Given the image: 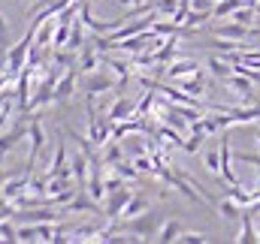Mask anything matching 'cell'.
Instances as JSON below:
<instances>
[{"instance_id": "obj_23", "label": "cell", "mask_w": 260, "mask_h": 244, "mask_svg": "<svg viewBox=\"0 0 260 244\" xmlns=\"http://www.w3.org/2000/svg\"><path fill=\"white\" fill-rule=\"evenodd\" d=\"M176 9H179V0H154V12H157V15L173 18V15H176Z\"/></svg>"}, {"instance_id": "obj_27", "label": "cell", "mask_w": 260, "mask_h": 244, "mask_svg": "<svg viewBox=\"0 0 260 244\" xmlns=\"http://www.w3.org/2000/svg\"><path fill=\"white\" fill-rule=\"evenodd\" d=\"M18 241H37V223L18 226Z\"/></svg>"}, {"instance_id": "obj_8", "label": "cell", "mask_w": 260, "mask_h": 244, "mask_svg": "<svg viewBox=\"0 0 260 244\" xmlns=\"http://www.w3.org/2000/svg\"><path fill=\"white\" fill-rule=\"evenodd\" d=\"M70 169H73V178H76L79 187H85V184H88V175H91V160H88V154H85L82 148L70 154Z\"/></svg>"}, {"instance_id": "obj_35", "label": "cell", "mask_w": 260, "mask_h": 244, "mask_svg": "<svg viewBox=\"0 0 260 244\" xmlns=\"http://www.w3.org/2000/svg\"><path fill=\"white\" fill-rule=\"evenodd\" d=\"M257 151H260V127H257Z\"/></svg>"}, {"instance_id": "obj_33", "label": "cell", "mask_w": 260, "mask_h": 244, "mask_svg": "<svg viewBox=\"0 0 260 244\" xmlns=\"http://www.w3.org/2000/svg\"><path fill=\"white\" fill-rule=\"evenodd\" d=\"M245 211H251V214H260V199L254 202V205H251V208H245Z\"/></svg>"}, {"instance_id": "obj_28", "label": "cell", "mask_w": 260, "mask_h": 244, "mask_svg": "<svg viewBox=\"0 0 260 244\" xmlns=\"http://www.w3.org/2000/svg\"><path fill=\"white\" fill-rule=\"evenodd\" d=\"M0 46H3V49L9 46V21H6L3 12H0Z\"/></svg>"}, {"instance_id": "obj_12", "label": "cell", "mask_w": 260, "mask_h": 244, "mask_svg": "<svg viewBox=\"0 0 260 244\" xmlns=\"http://www.w3.org/2000/svg\"><path fill=\"white\" fill-rule=\"evenodd\" d=\"M224 85H227V88H230L236 97H242V100H251V91H254V85H257V82H254V78H248V75H239V72H233V75H230Z\"/></svg>"}, {"instance_id": "obj_5", "label": "cell", "mask_w": 260, "mask_h": 244, "mask_svg": "<svg viewBox=\"0 0 260 244\" xmlns=\"http://www.w3.org/2000/svg\"><path fill=\"white\" fill-rule=\"evenodd\" d=\"M115 88H118V82H115L109 72H103V66H100L97 72H88V82H85V94H88V97H100V94L115 91Z\"/></svg>"}, {"instance_id": "obj_30", "label": "cell", "mask_w": 260, "mask_h": 244, "mask_svg": "<svg viewBox=\"0 0 260 244\" xmlns=\"http://www.w3.org/2000/svg\"><path fill=\"white\" fill-rule=\"evenodd\" d=\"M121 6H127V9H133V6H139V3H145V0H118Z\"/></svg>"}, {"instance_id": "obj_11", "label": "cell", "mask_w": 260, "mask_h": 244, "mask_svg": "<svg viewBox=\"0 0 260 244\" xmlns=\"http://www.w3.org/2000/svg\"><path fill=\"white\" fill-rule=\"evenodd\" d=\"M206 82H209V75H206V69H200V72H194V75L176 78V88H182L185 94H194V97H200V94L206 91Z\"/></svg>"}, {"instance_id": "obj_15", "label": "cell", "mask_w": 260, "mask_h": 244, "mask_svg": "<svg viewBox=\"0 0 260 244\" xmlns=\"http://www.w3.org/2000/svg\"><path fill=\"white\" fill-rule=\"evenodd\" d=\"M185 232V226H182V220H176V217H170V220H164L160 223V229H157V238L154 241H164V244H170V241H179V235Z\"/></svg>"}, {"instance_id": "obj_9", "label": "cell", "mask_w": 260, "mask_h": 244, "mask_svg": "<svg viewBox=\"0 0 260 244\" xmlns=\"http://www.w3.org/2000/svg\"><path fill=\"white\" fill-rule=\"evenodd\" d=\"M221 178L227 184H239V178H236V172H233V148H230V139H227V133L221 136Z\"/></svg>"}, {"instance_id": "obj_29", "label": "cell", "mask_w": 260, "mask_h": 244, "mask_svg": "<svg viewBox=\"0 0 260 244\" xmlns=\"http://www.w3.org/2000/svg\"><path fill=\"white\" fill-rule=\"evenodd\" d=\"M236 160H242V163H251V166H257V169H260V154H248V151H236Z\"/></svg>"}, {"instance_id": "obj_14", "label": "cell", "mask_w": 260, "mask_h": 244, "mask_svg": "<svg viewBox=\"0 0 260 244\" xmlns=\"http://www.w3.org/2000/svg\"><path fill=\"white\" fill-rule=\"evenodd\" d=\"M21 136H27V127H24V124H15L9 133H0V160H3L15 145H18V139H21Z\"/></svg>"}, {"instance_id": "obj_6", "label": "cell", "mask_w": 260, "mask_h": 244, "mask_svg": "<svg viewBox=\"0 0 260 244\" xmlns=\"http://www.w3.org/2000/svg\"><path fill=\"white\" fill-rule=\"evenodd\" d=\"M200 69H203V66H200V61H194V58H182V55H179L176 61H170L167 66H164V75L176 82V78L194 75V72H200Z\"/></svg>"}, {"instance_id": "obj_19", "label": "cell", "mask_w": 260, "mask_h": 244, "mask_svg": "<svg viewBox=\"0 0 260 244\" xmlns=\"http://www.w3.org/2000/svg\"><path fill=\"white\" fill-rule=\"evenodd\" d=\"M218 214H221L224 220H236V223H239V220H242V214H245V208H242V205H239L236 199L224 196V199L218 202Z\"/></svg>"}, {"instance_id": "obj_1", "label": "cell", "mask_w": 260, "mask_h": 244, "mask_svg": "<svg viewBox=\"0 0 260 244\" xmlns=\"http://www.w3.org/2000/svg\"><path fill=\"white\" fill-rule=\"evenodd\" d=\"M34 39H37V30H34V27H27V33L21 36V43H15V46L6 52L3 69H6L9 75H15V78H18V72H21V69H24V63H27V55H30Z\"/></svg>"}, {"instance_id": "obj_36", "label": "cell", "mask_w": 260, "mask_h": 244, "mask_svg": "<svg viewBox=\"0 0 260 244\" xmlns=\"http://www.w3.org/2000/svg\"><path fill=\"white\" fill-rule=\"evenodd\" d=\"M215 3H218V0H215Z\"/></svg>"}, {"instance_id": "obj_7", "label": "cell", "mask_w": 260, "mask_h": 244, "mask_svg": "<svg viewBox=\"0 0 260 244\" xmlns=\"http://www.w3.org/2000/svg\"><path fill=\"white\" fill-rule=\"evenodd\" d=\"M82 72L76 69V66H67L64 75L58 78V85H55V103H70V97L76 94V78H79Z\"/></svg>"}, {"instance_id": "obj_3", "label": "cell", "mask_w": 260, "mask_h": 244, "mask_svg": "<svg viewBox=\"0 0 260 244\" xmlns=\"http://www.w3.org/2000/svg\"><path fill=\"white\" fill-rule=\"evenodd\" d=\"M130 196H133V190H130L127 184L106 193V199H103V214H106V220H121V211H124V205L130 202Z\"/></svg>"}, {"instance_id": "obj_2", "label": "cell", "mask_w": 260, "mask_h": 244, "mask_svg": "<svg viewBox=\"0 0 260 244\" xmlns=\"http://www.w3.org/2000/svg\"><path fill=\"white\" fill-rule=\"evenodd\" d=\"M27 139H30V151H27V163H24V169L34 172V163H37V157H40L43 148H46V130H43V121H40V112H30V121H27Z\"/></svg>"}, {"instance_id": "obj_21", "label": "cell", "mask_w": 260, "mask_h": 244, "mask_svg": "<svg viewBox=\"0 0 260 244\" xmlns=\"http://www.w3.org/2000/svg\"><path fill=\"white\" fill-rule=\"evenodd\" d=\"M203 163H206V169L212 172V175H221V148L215 151H206V157H203Z\"/></svg>"}, {"instance_id": "obj_4", "label": "cell", "mask_w": 260, "mask_h": 244, "mask_svg": "<svg viewBox=\"0 0 260 244\" xmlns=\"http://www.w3.org/2000/svg\"><path fill=\"white\" fill-rule=\"evenodd\" d=\"M215 36H227V39H236V43H245V39H257V27H251V24H239V21H227V24H221V27H215L212 30Z\"/></svg>"}, {"instance_id": "obj_32", "label": "cell", "mask_w": 260, "mask_h": 244, "mask_svg": "<svg viewBox=\"0 0 260 244\" xmlns=\"http://www.w3.org/2000/svg\"><path fill=\"white\" fill-rule=\"evenodd\" d=\"M251 190L260 196V169H257V178H254V184H251Z\"/></svg>"}, {"instance_id": "obj_13", "label": "cell", "mask_w": 260, "mask_h": 244, "mask_svg": "<svg viewBox=\"0 0 260 244\" xmlns=\"http://www.w3.org/2000/svg\"><path fill=\"white\" fill-rule=\"evenodd\" d=\"M236 241H242V244H254V241H260L257 226H254V214H251V211H245V214H242V220H239V235H236Z\"/></svg>"}, {"instance_id": "obj_26", "label": "cell", "mask_w": 260, "mask_h": 244, "mask_svg": "<svg viewBox=\"0 0 260 244\" xmlns=\"http://www.w3.org/2000/svg\"><path fill=\"white\" fill-rule=\"evenodd\" d=\"M179 241H185V244H203V241H212L209 235H203V232H191V229H185L182 235H179Z\"/></svg>"}, {"instance_id": "obj_16", "label": "cell", "mask_w": 260, "mask_h": 244, "mask_svg": "<svg viewBox=\"0 0 260 244\" xmlns=\"http://www.w3.org/2000/svg\"><path fill=\"white\" fill-rule=\"evenodd\" d=\"M206 69H209L215 78H221V82H227V78L233 75V63L224 61V58H218V55H209V58H206Z\"/></svg>"}, {"instance_id": "obj_25", "label": "cell", "mask_w": 260, "mask_h": 244, "mask_svg": "<svg viewBox=\"0 0 260 244\" xmlns=\"http://www.w3.org/2000/svg\"><path fill=\"white\" fill-rule=\"evenodd\" d=\"M0 241H18V229H15L9 220L0 223Z\"/></svg>"}, {"instance_id": "obj_17", "label": "cell", "mask_w": 260, "mask_h": 244, "mask_svg": "<svg viewBox=\"0 0 260 244\" xmlns=\"http://www.w3.org/2000/svg\"><path fill=\"white\" fill-rule=\"evenodd\" d=\"M145 211H151L148 199H145L142 193H133V196H130V202L124 205V211H121V220H130V217H139V214H145Z\"/></svg>"}, {"instance_id": "obj_34", "label": "cell", "mask_w": 260, "mask_h": 244, "mask_svg": "<svg viewBox=\"0 0 260 244\" xmlns=\"http://www.w3.org/2000/svg\"><path fill=\"white\" fill-rule=\"evenodd\" d=\"M254 226H257V235H260V217H254Z\"/></svg>"}, {"instance_id": "obj_18", "label": "cell", "mask_w": 260, "mask_h": 244, "mask_svg": "<svg viewBox=\"0 0 260 244\" xmlns=\"http://www.w3.org/2000/svg\"><path fill=\"white\" fill-rule=\"evenodd\" d=\"M100 157H103V163H106V166H112V163L124 160V145H121V139H109V142L100 148Z\"/></svg>"}, {"instance_id": "obj_24", "label": "cell", "mask_w": 260, "mask_h": 244, "mask_svg": "<svg viewBox=\"0 0 260 244\" xmlns=\"http://www.w3.org/2000/svg\"><path fill=\"white\" fill-rule=\"evenodd\" d=\"M15 211H18V208H15V202H12V199H6V196H0V223H3V220H12V217H15Z\"/></svg>"}, {"instance_id": "obj_31", "label": "cell", "mask_w": 260, "mask_h": 244, "mask_svg": "<svg viewBox=\"0 0 260 244\" xmlns=\"http://www.w3.org/2000/svg\"><path fill=\"white\" fill-rule=\"evenodd\" d=\"M6 178H9V172H6V169H3V160H0V187H3V184H6Z\"/></svg>"}, {"instance_id": "obj_20", "label": "cell", "mask_w": 260, "mask_h": 244, "mask_svg": "<svg viewBox=\"0 0 260 244\" xmlns=\"http://www.w3.org/2000/svg\"><path fill=\"white\" fill-rule=\"evenodd\" d=\"M82 46H85V21H73V27H70V39H67V49L79 55Z\"/></svg>"}, {"instance_id": "obj_22", "label": "cell", "mask_w": 260, "mask_h": 244, "mask_svg": "<svg viewBox=\"0 0 260 244\" xmlns=\"http://www.w3.org/2000/svg\"><path fill=\"white\" fill-rule=\"evenodd\" d=\"M70 27H73V24H61V21H58V27H55V36H52V46H55V49H67Z\"/></svg>"}, {"instance_id": "obj_10", "label": "cell", "mask_w": 260, "mask_h": 244, "mask_svg": "<svg viewBox=\"0 0 260 244\" xmlns=\"http://www.w3.org/2000/svg\"><path fill=\"white\" fill-rule=\"evenodd\" d=\"M136 115V100H130V97H118L109 109H106V118L115 124V121H124V118H133Z\"/></svg>"}]
</instances>
